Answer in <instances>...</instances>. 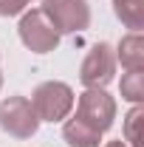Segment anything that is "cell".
<instances>
[{"instance_id":"10","label":"cell","mask_w":144,"mask_h":147,"mask_svg":"<svg viewBox=\"0 0 144 147\" xmlns=\"http://www.w3.org/2000/svg\"><path fill=\"white\" fill-rule=\"evenodd\" d=\"M122 96L130 102H141L144 99V74L141 71H127L122 76Z\"/></svg>"},{"instance_id":"13","label":"cell","mask_w":144,"mask_h":147,"mask_svg":"<svg viewBox=\"0 0 144 147\" xmlns=\"http://www.w3.org/2000/svg\"><path fill=\"white\" fill-rule=\"evenodd\" d=\"M105 147H127V144H124V142H122V139H119V142H108V144H105Z\"/></svg>"},{"instance_id":"2","label":"cell","mask_w":144,"mask_h":147,"mask_svg":"<svg viewBox=\"0 0 144 147\" xmlns=\"http://www.w3.org/2000/svg\"><path fill=\"white\" fill-rule=\"evenodd\" d=\"M59 31L54 28V23L45 17L42 9H31L28 14H23L20 20V40L26 48H31L37 54H48L59 45Z\"/></svg>"},{"instance_id":"4","label":"cell","mask_w":144,"mask_h":147,"mask_svg":"<svg viewBox=\"0 0 144 147\" xmlns=\"http://www.w3.org/2000/svg\"><path fill=\"white\" fill-rule=\"evenodd\" d=\"M37 119L34 108L26 96H9L3 105H0V127L6 130L9 136L14 139H31L37 133Z\"/></svg>"},{"instance_id":"9","label":"cell","mask_w":144,"mask_h":147,"mask_svg":"<svg viewBox=\"0 0 144 147\" xmlns=\"http://www.w3.org/2000/svg\"><path fill=\"white\" fill-rule=\"evenodd\" d=\"M113 9L127 28L139 31L144 26V0H113Z\"/></svg>"},{"instance_id":"1","label":"cell","mask_w":144,"mask_h":147,"mask_svg":"<svg viewBox=\"0 0 144 147\" xmlns=\"http://www.w3.org/2000/svg\"><path fill=\"white\" fill-rule=\"evenodd\" d=\"M31 108L42 122H59L73 108V91L65 82H42L31 93Z\"/></svg>"},{"instance_id":"14","label":"cell","mask_w":144,"mask_h":147,"mask_svg":"<svg viewBox=\"0 0 144 147\" xmlns=\"http://www.w3.org/2000/svg\"><path fill=\"white\" fill-rule=\"evenodd\" d=\"M0 85H3V74H0Z\"/></svg>"},{"instance_id":"3","label":"cell","mask_w":144,"mask_h":147,"mask_svg":"<svg viewBox=\"0 0 144 147\" xmlns=\"http://www.w3.org/2000/svg\"><path fill=\"white\" fill-rule=\"evenodd\" d=\"M42 11L59 34L85 31L90 23V9L85 0H42Z\"/></svg>"},{"instance_id":"12","label":"cell","mask_w":144,"mask_h":147,"mask_svg":"<svg viewBox=\"0 0 144 147\" xmlns=\"http://www.w3.org/2000/svg\"><path fill=\"white\" fill-rule=\"evenodd\" d=\"M26 3L28 0H0V17H14V14H20Z\"/></svg>"},{"instance_id":"5","label":"cell","mask_w":144,"mask_h":147,"mask_svg":"<svg viewBox=\"0 0 144 147\" xmlns=\"http://www.w3.org/2000/svg\"><path fill=\"white\" fill-rule=\"evenodd\" d=\"M113 116H116V102H113V96H108L102 88H88V91L79 96L76 119H82L85 125H90L96 133L110 130Z\"/></svg>"},{"instance_id":"8","label":"cell","mask_w":144,"mask_h":147,"mask_svg":"<svg viewBox=\"0 0 144 147\" xmlns=\"http://www.w3.org/2000/svg\"><path fill=\"white\" fill-rule=\"evenodd\" d=\"M62 136H65V142L71 147H99V142H102V133H96L90 125H85L76 116H73L71 122H65Z\"/></svg>"},{"instance_id":"6","label":"cell","mask_w":144,"mask_h":147,"mask_svg":"<svg viewBox=\"0 0 144 147\" xmlns=\"http://www.w3.org/2000/svg\"><path fill=\"white\" fill-rule=\"evenodd\" d=\"M116 74V54L108 42H96L88 51L82 68H79V79L85 88H105Z\"/></svg>"},{"instance_id":"7","label":"cell","mask_w":144,"mask_h":147,"mask_svg":"<svg viewBox=\"0 0 144 147\" xmlns=\"http://www.w3.org/2000/svg\"><path fill=\"white\" fill-rule=\"evenodd\" d=\"M116 57L127 71H141L144 68V37L139 31H130L127 37H122Z\"/></svg>"},{"instance_id":"11","label":"cell","mask_w":144,"mask_h":147,"mask_svg":"<svg viewBox=\"0 0 144 147\" xmlns=\"http://www.w3.org/2000/svg\"><path fill=\"white\" fill-rule=\"evenodd\" d=\"M141 116H144V110L136 105L124 119V142L130 147H141V122H144Z\"/></svg>"}]
</instances>
